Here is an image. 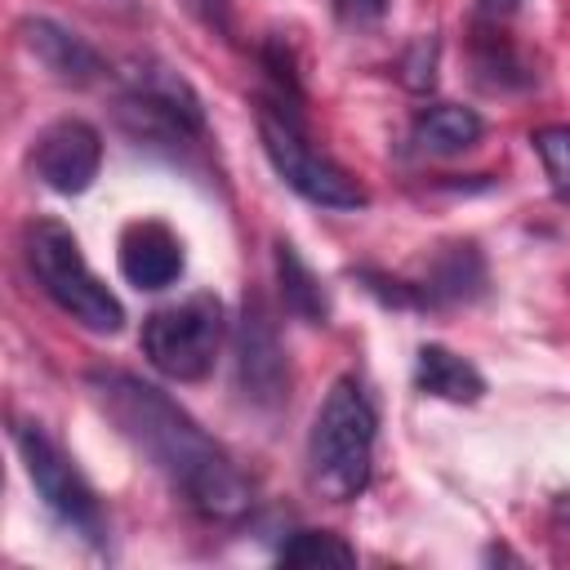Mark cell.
I'll return each mask as SVG.
<instances>
[{
  "instance_id": "cb8c5ba5",
  "label": "cell",
  "mask_w": 570,
  "mask_h": 570,
  "mask_svg": "<svg viewBox=\"0 0 570 570\" xmlns=\"http://www.w3.org/2000/svg\"><path fill=\"white\" fill-rule=\"evenodd\" d=\"M552 517H557L561 525H570V490H561V494L552 499Z\"/></svg>"
},
{
  "instance_id": "30bf717a",
  "label": "cell",
  "mask_w": 570,
  "mask_h": 570,
  "mask_svg": "<svg viewBox=\"0 0 570 570\" xmlns=\"http://www.w3.org/2000/svg\"><path fill=\"white\" fill-rule=\"evenodd\" d=\"M18 36L36 53V62L53 80H62V85H94V80L107 76L102 53L89 40H80L76 31H67L62 22H53V18H22L18 22Z\"/></svg>"
},
{
  "instance_id": "8fae6325",
  "label": "cell",
  "mask_w": 570,
  "mask_h": 570,
  "mask_svg": "<svg viewBox=\"0 0 570 570\" xmlns=\"http://www.w3.org/2000/svg\"><path fill=\"white\" fill-rule=\"evenodd\" d=\"M419 285H423L428 307L476 303V298H485V294H490L485 254H481L472 240H450V245H441V249L428 258V267H423Z\"/></svg>"
},
{
  "instance_id": "8992f818",
  "label": "cell",
  "mask_w": 570,
  "mask_h": 570,
  "mask_svg": "<svg viewBox=\"0 0 570 570\" xmlns=\"http://www.w3.org/2000/svg\"><path fill=\"white\" fill-rule=\"evenodd\" d=\"M13 445L22 454V468L40 494V503L76 534L85 539L89 548H107L111 539V525H107V512L94 494V485L85 481V472L67 459V450L40 428V423H13Z\"/></svg>"
},
{
  "instance_id": "9c48e42d",
  "label": "cell",
  "mask_w": 570,
  "mask_h": 570,
  "mask_svg": "<svg viewBox=\"0 0 570 570\" xmlns=\"http://www.w3.org/2000/svg\"><path fill=\"white\" fill-rule=\"evenodd\" d=\"M120 276L134 289H169L183 276V240L156 223V218H138L120 232Z\"/></svg>"
},
{
  "instance_id": "7a4b0ae2",
  "label": "cell",
  "mask_w": 570,
  "mask_h": 570,
  "mask_svg": "<svg viewBox=\"0 0 570 570\" xmlns=\"http://www.w3.org/2000/svg\"><path fill=\"white\" fill-rule=\"evenodd\" d=\"M374 441L379 414L361 379H334L307 432V485L330 503H352L374 476Z\"/></svg>"
},
{
  "instance_id": "277c9868",
  "label": "cell",
  "mask_w": 570,
  "mask_h": 570,
  "mask_svg": "<svg viewBox=\"0 0 570 570\" xmlns=\"http://www.w3.org/2000/svg\"><path fill=\"white\" fill-rule=\"evenodd\" d=\"M258 142L272 160V169L281 174V183L289 191H298L303 200L321 205V209H365L370 191L343 169L334 165L325 151L312 147V138L303 134V120L289 102H258Z\"/></svg>"
},
{
  "instance_id": "ffe728a7",
  "label": "cell",
  "mask_w": 570,
  "mask_h": 570,
  "mask_svg": "<svg viewBox=\"0 0 570 570\" xmlns=\"http://www.w3.org/2000/svg\"><path fill=\"white\" fill-rule=\"evenodd\" d=\"M436 58H441V40L428 31V36H414L401 53V85L414 89V94H428L436 85Z\"/></svg>"
},
{
  "instance_id": "5b68a950",
  "label": "cell",
  "mask_w": 570,
  "mask_h": 570,
  "mask_svg": "<svg viewBox=\"0 0 570 570\" xmlns=\"http://www.w3.org/2000/svg\"><path fill=\"white\" fill-rule=\"evenodd\" d=\"M227 338V312L223 298L200 289L187 294L183 303H165L142 321V356L151 361V370H160L174 383H200L209 379L218 347Z\"/></svg>"
},
{
  "instance_id": "ba28073f",
  "label": "cell",
  "mask_w": 570,
  "mask_h": 570,
  "mask_svg": "<svg viewBox=\"0 0 570 570\" xmlns=\"http://www.w3.org/2000/svg\"><path fill=\"white\" fill-rule=\"evenodd\" d=\"M31 169L36 178L58 191V196H80L94 187L98 169H102V134L80 120V116H62L53 125H45L36 134L31 147Z\"/></svg>"
},
{
  "instance_id": "e0dca14e",
  "label": "cell",
  "mask_w": 570,
  "mask_h": 570,
  "mask_svg": "<svg viewBox=\"0 0 570 570\" xmlns=\"http://www.w3.org/2000/svg\"><path fill=\"white\" fill-rule=\"evenodd\" d=\"M276 561L281 566H303V570H312V566H356V548L334 530H294L276 548Z\"/></svg>"
},
{
  "instance_id": "2e32d148",
  "label": "cell",
  "mask_w": 570,
  "mask_h": 570,
  "mask_svg": "<svg viewBox=\"0 0 570 570\" xmlns=\"http://www.w3.org/2000/svg\"><path fill=\"white\" fill-rule=\"evenodd\" d=\"M472 67H476V80H481L490 94H517V89H530V85H534L530 62H525L503 36H494V31H476Z\"/></svg>"
},
{
  "instance_id": "4fadbf2b",
  "label": "cell",
  "mask_w": 570,
  "mask_h": 570,
  "mask_svg": "<svg viewBox=\"0 0 570 570\" xmlns=\"http://www.w3.org/2000/svg\"><path fill=\"white\" fill-rule=\"evenodd\" d=\"M414 387H419L423 396L454 401V405H472V401L485 396L481 370H476L468 356L450 352L445 343H423V347L414 352Z\"/></svg>"
},
{
  "instance_id": "52a82bcc",
  "label": "cell",
  "mask_w": 570,
  "mask_h": 570,
  "mask_svg": "<svg viewBox=\"0 0 570 570\" xmlns=\"http://www.w3.org/2000/svg\"><path fill=\"white\" fill-rule=\"evenodd\" d=\"M236 387L254 410H281L289 401V356L258 289L245 294L236 321Z\"/></svg>"
},
{
  "instance_id": "7c38bea8",
  "label": "cell",
  "mask_w": 570,
  "mask_h": 570,
  "mask_svg": "<svg viewBox=\"0 0 570 570\" xmlns=\"http://www.w3.org/2000/svg\"><path fill=\"white\" fill-rule=\"evenodd\" d=\"M120 76H125V94H138L142 102H151V107H160L165 116L183 120L187 129L205 134V107H200V94H196L174 67H165L160 58H134L129 71H120Z\"/></svg>"
},
{
  "instance_id": "6da1fadb",
  "label": "cell",
  "mask_w": 570,
  "mask_h": 570,
  "mask_svg": "<svg viewBox=\"0 0 570 570\" xmlns=\"http://www.w3.org/2000/svg\"><path fill=\"white\" fill-rule=\"evenodd\" d=\"M85 387L94 392L98 410L120 428V436L151 459L156 472L174 485V494L205 521H240L254 508V485L236 468V459L156 383L116 370L94 365L85 374Z\"/></svg>"
},
{
  "instance_id": "9a60e30c",
  "label": "cell",
  "mask_w": 570,
  "mask_h": 570,
  "mask_svg": "<svg viewBox=\"0 0 570 570\" xmlns=\"http://www.w3.org/2000/svg\"><path fill=\"white\" fill-rule=\"evenodd\" d=\"M272 263H276V285H281L285 312H294V316L307 321V325H330V312H334V307H330V289H325V281L307 267V258L294 249V240L276 236Z\"/></svg>"
},
{
  "instance_id": "ac0fdd59",
  "label": "cell",
  "mask_w": 570,
  "mask_h": 570,
  "mask_svg": "<svg viewBox=\"0 0 570 570\" xmlns=\"http://www.w3.org/2000/svg\"><path fill=\"white\" fill-rule=\"evenodd\" d=\"M365 294H374L383 307H396V312H428V298H423V285L419 281H405V276H387L379 267H352L347 272Z\"/></svg>"
},
{
  "instance_id": "3957f363",
  "label": "cell",
  "mask_w": 570,
  "mask_h": 570,
  "mask_svg": "<svg viewBox=\"0 0 570 570\" xmlns=\"http://www.w3.org/2000/svg\"><path fill=\"white\" fill-rule=\"evenodd\" d=\"M22 254L27 267L36 276V285L49 294V303L58 312H67L76 325L94 330V334H116L125 325V307L120 298L94 276V267L80 254V240L71 236L67 223L58 218H36L22 232Z\"/></svg>"
},
{
  "instance_id": "d6986e66",
  "label": "cell",
  "mask_w": 570,
  "mask_h": 570,
  "mask_svg": "<svg viewBox=\"0 0 570 570\" xmlns=\"http://www.w3.org/2000/svg\"><path fill=\"white\" fill-rule=\"evenodd\" d=\"M530 147L543 160V174L552 183V196L570 205V125H543L530 134Z\"/></svg>"
},
{
  "instance_id": "603a6c76",
  "label": "cell",
  "mask_w": 570,
  "mask_h": 570,
  "mask_svg": "<svg viewBox=\"0 0 570 570\" xmlns=\"http://www.w3.org/2000/svg\"><path fill=\"white\" fill-rule=\"evenodd\" d=\"M521 0H476V9L485 13V18H503V13H512Z\"/></svg>"
},
{
  "instance_id": "7402d4cb",
  "label": "cell",
  "mask_w": 570,
  "mask_h": 570,
  "mask_svg": "<svg viewBox=\"0 0 570 570\" xmlns=\"http://www.w3.org/2000/svg\"><path fill=\"white\" fill-rule=\"evenodd\" d=\"M187 9L200 18V22H209L214 31H232V0H187Z\"/></svg>"
},
{
  "instance_id": "5bb4252c",
  "label": "cell",
  "mask_w": 570,
  "mask_h": 570,
  "mask_svg": "<svg viewBox=\"0 0 570 570\" xmlns=\"http://www.w3.org/2000/svg\"><path fill=\"white\" fill-rule=\"evenodd\" d=\"M481 134H485V120L463 102H432L410 125V142L423 156H459L476 147Z\"/></svg>"
},
{
  "instance_id": "44dd1931",
  "label": "cell",
  "mask_w": 570,
  "mask_h": 570,
  "mask_svg": "<svg viewBox=\"0 0 570 570\" xmlns=\"http://www.w3.org/2000/svg\"><path fill=\"white\" fill-rule=\"evenodd\" d=\"M387 13V0H334V18L343 27H370Z\"/></svg>"
}]
</instances>
